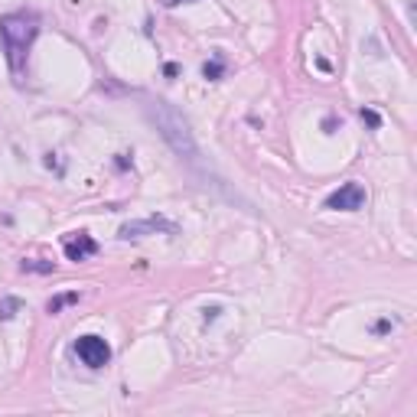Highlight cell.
Returning <instances> with one entry per match:
<instances>
[{
	"label": "cell",
	"instance_id": "7c38bea8",
	"mask_svg": "<svg viewBox=\"0 0 417 417\" xmlns=\"http://www.w3.org/2000/svg\"><path fill=\"white\" fill-rule=\"evenodd\" d=\"M163 7H179V4H196V0H160Z\"/></svg>",
	"mask_w": 417,
	"mask_h": 417
},
{
	"label": "cell",
	"instance_id": "52a82bcc",
	"mask_svg": "<svg viewBox=\"0 0 417 417\" xmlns=\"http://www.w3.org/2000/svg\"><path fill=\"white\" fill-rule=\"evenodd\" d=\"M72 303H78V294H75V290H68V294H59V297H52L49 303H46V313L56 316V313H62L66 307H72Z\"/></svg>",
	"mask_w": 417,
	"mask_h": 417
},
{
	"label": "cell",
	"instance_id": "5b68a950",
	"mask_svg": "<svg viewBox=\"0 0 417 417\" xmlns=\"http://www.w3.org/2000/svg\"><path fill=\"white\" fill-rule=\"evenodd\" d=\"M365 205V189L358 183H346L326 199V209H336V212H358Z\"/></svg>",
	"mask_w": 417,
	"mask_h": 417
},
{
	"label": "cell",
	"instance_id": "30bf717a",
	"mask_svg": "<svg viewBox=\"0 0 417 417\" xmlns=\"http://www.w3.org/2000/svg\"><path fill=\"white\" fill-rule=\"evenodd\" d=\"M20 267H23V271H36V274H52L56 271V264H49V261H23Z\"/></svg>",
	"mask_w": 417,
	"mask_h": 417
},
{
	"label": "cell",
	"instance_id": "8fae6325",
	"mask_svg": "<svg viewBox=\"0 0 417 417\" xmlns=\"http://www.w3.org/2000/svg\"><path fill=\"white\" fill-rule=\"evenodd\" d=\"M358 114H362V121H365L368 128H378V124H382V118H378V114H375L372 108H362V111H358Z\"/></svg>",
	"mask_w": 417,
	"mask_h": 417
},
{
	"label": "cell",
	"instance_id": "6da1fadb",
	"mask_svg": "<svg viewBox=\"0 0 417 417\" xmlns=\"http://www.w3.org/2000/svg\"><path fill=\"white\" fill-rule=\"evenodd\" d=\"M36 36H40V20H36L33 13H10V17H0V40H4L7 66L17 82H20V75H23L26 52H30Z\"/></svg>",
	"mask_w": 417,
	"mask_h": 417
},
{
	"label": "cell",
	"instance_id": "277c9868",
	"mask_svg": "<svg viewBox=\"0 0 417 417\" xmlns=\"http://www.w3.org/2000/svg\"><path fill=\"white\" fill-rule=\"evenodd\" d=\"M157 231H167V235H176V222L163 219V215H157V219H140V222H124L118 229V238H144V235H157Z\"/></svg>",
	"mask_w": 417,
	"mask_h": 417
},
{
	"label": "cell",
	"instance_id": "7a4b0ae2",
	"mask_svg": "<svg viewBox=\"0 0 417 417\" xmlns=\"http://www.w3.org/2000/svg\"><path fill=\"white\" fill-rule=\"evenodd\" d=\"M147 114H150V121L157 124V131L163 134V140L170 144V150L179 157V160L196 163V157H199L196 137H193V131H189L186 118H183V114H179L173 104L150 102V104H147Z\"/></svg>",
	"mask_w": 417,
	"mask_h": 417
},
{
	"label": "cell",
	"instance_id": "ba28073f",
	"mask_svg": "<svg viewBox=\"0 0 417 417\" xmlns=\"http://www.w3.org/2000/svg\"><path fill=\"white\" fill-rule=\"evenodd\" d=\"M23 310V300L17 297H4L0 300V323H7V320H13V316Z\"/></svg>",
	"mask_w": 417,
	"mask_h": 417
},
{
	"label": "cell",
	"instance_id": "9c48e42d",
	"mask_svg": "<svg viewBox=\"0 0 417 417\" xmlns=\"http://www.w3.org/2000/svg\"><path fill=\"white\" fill-rule=\"evenodd\" d=\"M222 72H225V66H222V59H212V62H205L203 66V75L209 78V82H219Z\"/></svg>",
	"mask_w": 417,
	"mask_h": 417
},
{
	"label": "cell",
	"instance_id": "3957f363",
	"mask_svg": "<svg viewBox=\"0 0 417 417\" xmlns=\"http://www.w3.org/2000/svg\"><path fill=\"white\" fill-rule=\"evenodd\" d=\"M75 356L85 362L88 368H104L111 362V346L102 339V336H78L75 339Z\"/></svg>",
	"mask_w": 417,
	"mask_h": 417
},
{
	"label": "cell",
	"instance_id": "8992f818",
	"mask_svg": "<svg viewBox=\"0 0 417 417\" xmlns=\"http://www.w3.org/2000/svg\"><path fill=\"white\" fill-rule=\"evenodd\" d=\"M62 251H66L68 261H88V258L98 255V241L85 231H78V235H66L62 238Z\"/></svg>",
	"mask_w": 417,
	"mask_h": 417
}]
</instances>
